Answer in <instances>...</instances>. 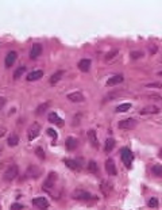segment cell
Wrapping results in <instances>:
<instances>
[{
  "label": "cell",
  "mask_w": 162,
  "mask_h": 210,
  "mask_svg": "<svg viewBox=\"0 0 162 210\" xmlns=\"http://www.w3.org/2000/svg\"><path fill=\"white\" fill-rule=\"evenodd\" d=\"M18 174H19L18 166H16V164H12V166H10L8 168L6 169L3 177H4V180H6V182H11V180H14L15 177L18 176Z\"/></svg>",
  "instance_id": "1"
},
{
  "label": "cell",
  "mask_w": 162,
  "mask_h": 210,
  "mask_svg": "<svg viewBox=\"0 0 162 210\" xmlns=\"http://www.w3.org/2000/svg\"><path fill=\"white\" fill-rule=\"evenodd\" d=\"M39 133H41V125L38 122H32L29 126V129H27V137H29V140L30 141L35 140L39 136Z\"/></svg>",
  "instance_id": "2"
},
{
  "label": "cell",
  "mask_w": 162,
  "mask_h": 210,
  "mask_svg": "<svg viewBox=\"0 0 162 210\" xmlns=\"http://www.w3.org/2000/svg\"><path fill=\"white\" fill-rule=\"evenodd\" d=\"M56 182H57V174H56V172H50V174L47 175V177H46V180H45L43 186H42V189H43L45 191L50 192V190L54 189Z\"/></svg>",
  "instance_id": "3"
},
{
  "label": "cell",
  "mask_w": 162,
  "mask_h": 210,
  "mask_svg": "<svg viewBox=\"0 0 162 210\" xmlns=\"http://www.w3.org/2000/svg\"><path fill=\"white\" fill-rule=\"evenodd\" d=\"M72 198L77 199V201H88L91 199V194L85 190H81V189H77L72 192Z\"/></svg>",
  "instance_id": "4"
},
{
  "label": "cell",
  "mask_w": 162,
  "mask_h": 210,
  "mask_svg": "<svg viewBox=\"0 0 162 210\" xmlns=\"http://www.w3.org/2000/svg\"><path fill=\"white\" fill-rule=\"evenodd\" d=\"M136 126V121L134 118H127V119H123L118 123V127L122 129V130H131L134 127Z\"/></svg>",
  "instance_id": "5"
},
{
  "label": "cell",
  "mask_w": 162,
  "mask_h": 210,
  "mask_svg": "<svg viewBox=\"0 0 162 210\" xmlns=\"http://www.w3.org/2000/svg\"><path fill=\"white\" fill-rule=\"evenodd\" d=\"M133 159H134L133 153H131V151H130V149H127V148L122 149V160H123L124 166L130 168V166H131V163H133Z\"/></svg>",
  "instance_id": "6"
},
{
  "label": "cell",
  "mask_w": 162,
  "mask_h": 210,
  "mask_svg": "<svg viewBox=\"0 0 162 210\" xmlns=\"http://www.w3.org/2000/svg\"><path fill=\"white\" fill-rule=\"evenodd\" d=\"M159 112V109L154 104H147V106H144L143 109L139 110V114L141 115H147V114H158Z\"/></svg>",
  "instance_id": "7"
},
{
  "label": "cell",
  "mask_w": 162,
  "mask_h": 210,
  "mask_svg": "<svg viewBox=\"0 0 162 210\" xmlns=\"http://www.w3.org/2000/svg\"><path fill=\"white\" fill-rule=\"evenodd\" d=\"M32 205L34 206H37L38 209L41 210H45L49 207V202H47L46 198H43V197H38V198H34L32 199Z\"/></svg>",
  "instance_id": "8"
},
{
  "label": "cell",
  "mask_w": 162,
  "mask_h": 210,
  "mask_svg": "<svg viewBox=\"0 0 162 210\" xmlns=\"http://www.w3.org/2000/svg\"><path fill=\"white\" fill-rule=\"evenodd\" d=\"M106 171H107V174L111 175V176H115V175L118 174V171H116V166H115V163H114V160L112 159L106 160Z\"/></svg>",
  "instance_id": "9"
},
{
  "label": "cell",
  "mask_w": 162,
  "mask_h": 210,
  "mask_svg": "<svg viewBox=\"0 0 162 210\" xmlns=\"http://www.w3.org/2000/svg\"><path fill=\"white\" fill-rule=\"evenodd\" d=\"M64 163L65 166L68 167V168H70L72 171H81V166H80L78 161H76V160H72V159H64Z\"/></svg>",
  "instance_id": "10"
},
{
  "label": "cell",
  "mask_w": 162,
  "mask_h": 210,
  "mask_svg": "<svg viewBox=\"0 0 162 210\" xmlns=\"http://www.w3.org/2000/svg\"><path fill=\"white\" fill-rule=\"evenodd\" d=\"M16 58H18V54H16V52H14V50L8 52V53H7V56H6V67H7V68H11V67L15 64Z\"/></svg>",
  "instance_id": "11"
},
{
  "label": "cell",
  "mask_w": 162,
  "mask_h": 210,
  "mask_svg": "<svg viewBox=\"0 0 162 210\" xmlns=\"http://www.w3.org/2000/svg\"><path fill=\"white\" fill-rule=\"evenodd\" d=\"M41 53H42V46L39 44H34L31 47V50H30V58H32V60L38 58L41 56Z\"/></svg>",
  "instance_id": "12"
},
{
  "label": "cell",
  "mask_w": 162,
  "mask_h": 210,
  "mask_svg": "<svg viewBox=\"0 0 162 210\" xmlns=\"http://www.w3.org/2000/svg\"><path fill=\"white\" fill-rule=\"evenodd\" d=\"M68 99L73 103H83L84 95L81 92H72V94H68Z\"/></svg>",
  "instance_id": "13"
},
{
  "label": "cell",
  "mask_w": 162,
  "mask_h": 210,
  "mask_svg": "<svg viewBox=\"0 0 162 210\" xmlns=\"http://www.w3.org/2000/svg\"><path fill=\"white\" fill-rule=\"evenodd\" d=\"M91 64L92 62H91L89 58H83V60H80L78 61V65L77 67H78V69L81 72H88L89 68H91Z\"/></svg>",
  "instance_id": "14"
},
{
  "label": "cell",
  "mask_w": 162,
  "mask_h": 210,
  "mask_svg": "<svg viewBox=\"0 0 162 210\" xmlns=\"http://www.w3.org/2000/svg\"><path fill=\"white\" fill-rule=\"evenodd\" d=\"M43 76V71L38 69V71H32L27 75V81H35V80H39Z\"/></svg>",
  "instance_id": "15"
},
{
  "label": "cell",
  "mask_w": 162,
  "mask_h": 210,
  "mask_svg": "<svg viewBox=\"0 0 162 210\" xmlns=\"http://www.w3.org/2000/svg\"><path fill=\"white\" fill-rule=\"evenodd\" d=\"M123 76L122 75H116V76H112L111 79L107 80V86L108 87H112V86H116V84H120L123 83Z\"/></svg>",
  "instance_id": "16"
},
{
  "label": "cell",
  "mask_w": 162,
  "mask_h": 210,
  "mask_svg": "<svg viewBox=\"0 0 162 210\" xmlns=\"http://www.w3.org/2000/svg\"><path fill=\"white\" fill-rule=\"evenodd\" d=\"M88 138H89V141H91V144H92V146H93V148H99V141H97L96 132H95V130H89L88 132Z\"/></svg>",
  "instance_id": "17"
},
{
  "label": "cell",
  "mask_w": 162,
  "mask_h": 210,
  "mask_svg": "<svg viewBox=\"0 0 162 210\" xmlns=\"http://www.w3.org/2000/svg\"><path fill=\"white\" fill-rule=\"evenodd\" d=\"M47 118H49V121H50L51 123H56V125H58V126H62V125H64V121L57 115V112H50Z\"/></svg>",
  "instance_id": "18"
},
{
  "label": "cell",
  "mask_w": 162,
  "mask_h": 210,
  "mask_svg": "<svg viewBox=\"0 0 162 210\" xmlns=\"http://www.w3.org/2000/svg\"><path fill=\"white\" fill-rule=\"evenodd\" d=\"M62 76H64V71H58L54 75H51L50 79H49V81H50V84H57L59 80L62 79Z\"/></svg>",
  "instance_id": "19"
},
{
  "label": "cell",
  "mask_w": 162,
  "mask_h": 210,
  "mask_svg": "<svg viewBox=\"0 0 162 210\" xmlns=\"http://www.w3.org/2000/svg\"><path fill=\"white\" fill-rule=\"evenodd\" d=\"M66 148H68L69 151H74V149L77 148V140L73 138V137H69V138L66 140Z\"/></svg>",
  "instance_id": "20"
},
{
  "label": "cell",
  "mask_w": 162,
  "mask_h": 210,
  "mask_svg": "<svg viewBox=\"0 0 162 210\" xmlns=\"http://www.w3.org/2000/svg\"><path fill=\"white\" fill-rule=\"evenodd\" d=\"M114 148H115V140H114V138H107L106 146H104V151L108 153V152H111Z\"/></svg>",
  "instance_id": "21"
},
{
  "label": "cell",
  "mask_w": 162,
  "mask_h": 210,
  "mask_svg": "<svg viewBox=\"0 0 162 210\" xmlns=\"http://www.w3.org/2000/svg\"><path fill=\"white\" fill-rule=\"evenodd\" d=\"M7 144H8L10 146H16V145L19 144V137L16 136V134H11V136L8 137V140H7Z\"/></svg>",
  "instance_id": "22"
},
{
  "label": "cell",
  "mask_w": 162,
  "mask_h": 210,
  "mask_svg": "<svg viewBox=\"0 0 162 210\" xmlns=\"http://www.w3.org/2000/svg\"><path fill=\"white\" fill-rule=\"evenodd\" d=\"M27 175H30V176H32V177H37L39 175V169L37 168L35 166H30L29 169H27Z\"/></svg>",
  "instance_id": "23"
},
{
  "label": "cell",
  "mask_w": 162,
  "mask_h": 210,
  "mask_svg": "<svg viewBox=\"0 0 162 210\" xmlns=\"http://www.w3.org/2000/svg\"><path fill=\"white\" fill-rule=\"evenodd\" d=\"M24 72H26V68H24V67H19V68L14 72V80H19Z\"/></svg>",
  "instance_id": "24"
},
{
  "label": "cell",
  "mask_w": 162,
  "mask_h": 210,
  "mask_svg": "<svg viewBox=\"0 0 162 210\" xmlns=\"http://www.w3.org/2000/svg\"><path fill=\"white\" fill-rule=\"evenodd\" d=\"M49 102H46V103H42V104H39L38 107H37V110H35V114L37 115H39V114H42V112H45L47 110V107H49Z\"/></svg>",
  "instance_id": "25"
},
{
  "label": "cell",
  "mask_w": 162,
  "mask_h": 210,
  "mask_svg": "<svg viewBox=\"0 0 162 210\" xmlns=\"http://www.w3.org/2000/svg\"><path fill=\"white\" fill-rule=\"evenodd\" d=\"M131 109V103H123V104H119L118 107H116V112H124L127 111V110Z\"/></svg>",
  "instance_id": "26"
},
{
  "label": "cell",
  "mask_w": 162,
  "mask_h": 210,
  "mask_svg": "<svg viewBox=\"0 0 162 210\" xmlns=\"http://www.w3.org/2000/svg\"><path fill=\"white\" fill-rule=\"evenodd\" d=\"M151 172H153L155 176H162V166H154V167H151Z\"/></svg>",
  "instance_id": "27"
},
{
  "label": "cell",
  "mask_w": 162,
  "mask_h": 210,
  "mask_svg": "<svg viewBox=\"0 0 162 210\" xmlns=\"http://www.w3.org/2000/svg\"><path fill=\"white\" fill-rule=\"evenodd\" d=\"M88 169L92 172V174H97V172H99L97 164L95 163V161H89V164H88Z\"/></svg>",
  "instance_id": "28"
},
{
  "label": "cell",
  "mask_w": 162,
  "mask_h": 210,
  "mask_svg": "<svg viewBox=\"0 0 162 210\" xmlns=\"http://www.w3.org/2000/svg\"><path fill=\"white\" fill-rule=\"evenodd\" d=\"M144 54H143V52H141V50H138V52H131L130 53V57L133 60H138V58H142Z\"/></svg>",
  "instance_id": "29"
},
{
  "label": "cell",
  "mask_w": 162,
  "mask_h": 210,
  "mask_svg": "<svg viewBox=\"0 0 162 210\" xmlns=\"http://www.w3.org/2000/svg\"><path fill=\"white\" fill-rule=\"evenodd\" d=\"M147 205H149V207L155 209V207H158V199H157V198H150L147 201Z\"/></svg>",
  "instance_id": "30"
},
{
  "label": "cell",
  "mask_w": 162,
  "mask_h": 210,
  "mask_svg": "<svg viewBox=\"0 0 162 210\" xmlns=\"http://www.w3.org/2000/svg\"><path fill=\"white\" fill-rule=\"evenodd\" d=\"M35 155H37V156H38L41 160H43V159H45V152H43V149L39 148V146L35 149Z\"/></svg>",
  "instance_id": "31"
},
{
  "label": "cell",
  "mask_w": 162,
  "mask_h": 210,
  "mask_svg": "<svg viewBox=\"0 0 162 210\" xmlns=\"http://www.w3.org/2000/svg\"><path fill=\"white\" fill-rule=\"evenodd\" d=\"M118 53H119L118 50H114V52H111V53H108V54H107V56H106V60H107V61H109V60L115 58V57L118 56Z\"/></svg>",
  "instance_id": "32"
},
{
  "label": "cell",
  "mask_w": 162,
  "mask_h": 210,
  "mask_svg": "<svg viewBox=\"0 0 162 210\" xmlns=\"http://www.w3.org/2000/svg\"><path fill=\"white\" fill-rule=\"evenodd\" d=\"M147 88H162V84L161 83H149L146 84Z\"/></svg>",
  "instance_id": "33"
},
{
  "label": "cell",
  "mask_w": 162,
  "mask_h": 210,
  "mask_svg": "<svg viewBox=\"0 0 162 210\" xmlns=\"http://www.w3.org/2000/svg\"><path fill=\"white\" fill-rule=\"evenodd\" d=\"M23 209V205L21 203H12L11 205V210H22Z\"/></svg>",
  "instance_id": "34"
},
{
  "label": "cell",
  "mask_w": 162,
  "mask_h": 210,
  "mask_svg": "<svg viewBox=\"0 0 162 210\" xmlns=\"http://www.w3.org/2000/svg\"><path fill=\"white\" fill-rule=\"evenodd\" d=\"M6 103H7V99H6V98H3V96H0V111H1V110L4 109Z\"/></svg>",
  "instance_id": "35"
},
{
  "label": "cell",
  "mask_w": 162,
  "mask_h": 210,
  "mask_svg": "<svg viewBox=\"0 0 162 210\" xmlns=\"http://www.w3.org/2000/svg\"><path fill=\"white\" fill-rule=\"evenodd\" d=\"M149 99H151V101H162V96H159V95H149L147 96Z\"/></svg>",
  "instance_id": "36"
},
{
  "label": "cell",
  "mask_w": 162,
  "mask_h": 210,
  "mask_svg": "<svg viewBox=\"0 0 162 210\" xmlns=\"http://www.w3.org/2000/svg\"><path fill=\"white\" fill-rule=\"evenodd\" d=\"M47 134H49V136L50 137H54V138H57V132L54 130V129H47Z\"/></svg>",
  "instance_id": "37"
},
{
  "label": "cell",
  "mask_w": 162,
  "mask_h": 210,
  "mask_svg": "<svg viewBox=\"0 0 162 210\" xmlns=\"http://www.w3.org/2000/svg\"><path fill=\"white\" fill-rule=\"evenodd\" d=\"M6 133H7V129L4 126H1V127H0V137H3Z\"/></svg>",
  "instance_id": "38"
},
{
  "label": "cell",
  "mask_w": 162,
  "mask_h": 210,
  "mask_svg": "<svg viewBox=\"0 0 162 210\" xmlns=\"http://www.w3.org/2000/svg\"><path fill=\"white\" fill-rule=\"evenodd\" d=\"M158 76H162V71H161V72H158Z\"/></svg>",
  "instance_id": "39"
}]
</instances>
